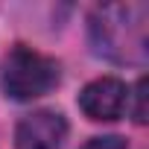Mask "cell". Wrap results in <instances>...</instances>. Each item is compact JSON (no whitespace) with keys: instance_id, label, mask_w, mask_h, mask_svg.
<instances>
[{"instance_id":"obj_1","label":"cell","mask_w":149,"mask_h":149,"mask_svg":"<svg viewBox=\"0 0 149 149\" xmlns=\"http://www.w3.org/2000/svg\"><path fill=\"white\" fill-rule=\"evenodd\" d=\"M88 38L97 56L114 64H143L149 56V6L105 3L88 18Z\"/></svg>"},{"instance_id":"obj_2","label":"cell","mask_w":149,"mask_h":149,"mask_svg":"<svg viewBox=\"0 0 149 149\" xmlns=\"http://www.w3.org/2000/svg\"><path fill=\"white\" fill-rule=\"evenodd\" d=\"M61 79V64L53 56H44L26 44L12 47V53L3 61L0 85L3 94L15 102H29L44 94H50Z\"/></svg>"},{"instance_id":"obj_3","label":"cell","mask_w":149,"mask_h":149,"mask_svg":"<svg viewBox=\"0 0 149 149\" xmlns=\"http://www.w3.org/2000/svg\"><path fill=\"white\" fill-rule=\"evenodd\" d=\"M79 108L88 120H97V123L120 120L129 111V88L117 76H100L82 88Z\"/></svg>"},{"instance_id":"obj_4","label":"cell","mask_w":149,"mask_h":149,"mask_svg":"<svg viewBox=\"0 0 149 149\" xmlns=\"http://www.w3.org/2000/svg\"><path fill=\"white\" fill-rule=\"evenodd\" d=\"M67 120L58 111L38 108L15 126V149H64Z\"/></svg>"},{"instance_id":"obj_5","label":"cell","mask_w":149,"mask_h":149,"mask_svg":"<svg viewBox=\"0 0 149 149\" xmlns=\"http://www.w3.org/2000/svg\"><path fill=\"white\" fill-rule=\"evenodd\" d=\"M129 100H132V120L134 123H146V79L143 76L129 91Z\"/></svg>"},{"instance_id":"obj_6","label":"cell","mask_w":149,"mask_h":149,"mask_svg":"<svg viewBox=\"0 0 149 149\" xmlns=\"http://www.w3.org/2000/svg\"><path fill=\"white\" fill-rule=\"evenodd\" d=\"M82 149H129V143L120 134H100V137H91Z\"/></svg>"}]
</instances>
